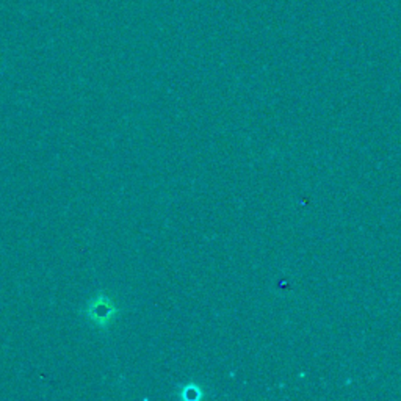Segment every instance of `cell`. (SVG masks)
I'll list each match as a JSON object with an SVG mask.
<instances>
[{
	"label": "cell",
	"mask_w": 401,
	"mask_h": 401,
	"mask_svg": "<svg viewBox=\"0 0 401 401\" xmlns=\"http://www.w3.org/2000/svg\"><path fill=\"white\" fill-rule=\"evenodd\" d=\"M115 307L111 306V303L107 298L96 299L95 303H91L88 309V315L93 318V322H96L97 325H109L110 320L115 317Z\"/></svg>",
	"instance_id": "obj_1"
}]
</instances>
